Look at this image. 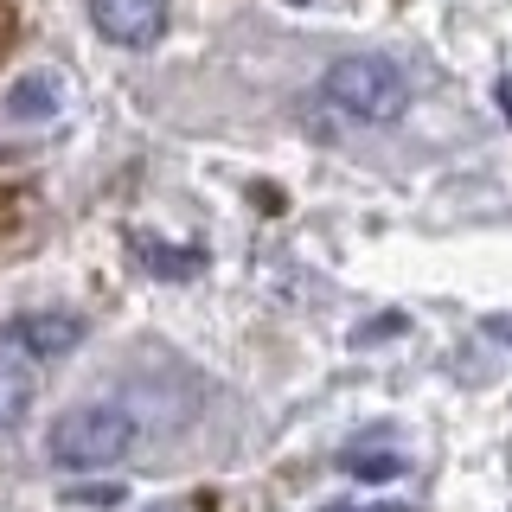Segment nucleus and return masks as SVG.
<instances>
[{
	"label": "nucleus",
	"instance_id": "f8f14e48",
	"mask_svg": "<svg viewBox=\"0 0 512 512\" xmlns=\"http://www.w3.org/2000/svg\"><path fill=\"white\" fill-rule=\"evenodd\" d=\"M327 512H352V506H327ZM359 512H410V506H359Z\"/></svg>",
	"mask_w": 512,
	"mask_h": 512
},
{
	"label": "nucleus",
	"instance_id": "f257e3e1",
	"mask_svg": "<svg viewBox=\"0 0 512 512\" xmlns=\"http://www.w3.org/2000/svg\"><path fill=\"white\" fill-rule=\"evenodd\" d=\"M141 442V410L128 397H84V404L58 410L45 429V455L64 474H96L109 461H122Z\"/></svg>",
	"mask_w": 512,
	"mask_h": 512
},
{
	"label": "nucleus",
	"instance_id": "0eeeda50",
	"mask_svg": "<svg viewBox=\"0 0 512 512\" xmlns=\"http://www.w3.org/2000/svg\"><path fill=\"white\" fill-rule=\"evenodd\" d=\"M135 250H141V263H148L154 276H173V282H186V276H199V269H205V250H199V244L167 250V244H148V237H135Z\"/></svg>",
	"mask_w": 512,
	"mask_h": 512
},
{
	"label": "nucleus",
	"instance_id": "7ed1b4c3",
	"mask_svg": "<svg viewBox=\"0 0 512 512\" xmlns=\"http://www.w3.org/2000/svg\"><path fill=\"white\" fill-rule=\"evenodd\" d=\"M84 333H90V320H84V314H64V308H26V314H13L7 327H0V340L20 346L26 359H64V352L84 346Z\"/></svg>",
	"mask_w": 512,
	"mask_h": 512
},
{
	"label": "nucleus",
	"instance_id": "423d86ee",
	"mask_svg": "<svg viewBox=\"0 0 512 512\" xmlns=\"http://www.w3.org/2000/svg\"><path fill=\"white\" fill-rule=\"evenodd\" d=\"M64 109V77L58 71H26V77H13V90H7V122H52Z\"/></svg>",
	"mask_w": 512,
	"mask_h": 512
},
{
	"label": "nucleus",
	"instance_id": "9d476101",
	"mask_svg": "<svg viewBox=\"0 0 512 512\" xmlns=\"http://www.w3.org/2000/svg\"><path fill=\"white\" fill-rule=\"evenodd\" d=\"M480 327H487V340L512 346V314H487V320H480Z\"/></svg>",
	"mask_w": 512,
	"mask_h": 512
},
{
	"label": "nucleus",
	"instance_id": "f03ea898",
	"mask_svg": "<svg viewBox=\"0 0 512 512\" xmlns=\"http://www.w3.org/2000/svg\"><path fill=\"white\" fill-rule=\"evenodd\" d=\"M320 103L340 109V116L359 122V128H384L410 109V77H404V64L384 58V52H352L340 64H327Z\"/></svg>",
	"mask_w": 512,
	"mask_h": 512
},
{
	"label": "nucleus",
	"instance_id": "9b49d317",
	"mask_svg": "<svg viewBox=\"0 0 512 512\" xmlns=\"http://www.w3.org/2000/svg\"><path fill=\"white\" fill-rule=\"evenodd\" d=\"M500 116L512 122V77H500Z\"/></svg>",
	"mask_w": 512,
	"mask_h": 512
},
{
	"label": "nucleus",
	"instance_id": "20e7f679",
	"mask_svg": "<svg viewBox=\"0 0 512 512\" xmlns=\"http://www.w3.org/2000/svg\"><path fill=\"white\" fill-rule=\"evenodd\" d=\"M90 26L122 52H141L167 32V0H90Z\"/></svg>",
	"mask_w": 512,
	"mask_h": 512
},
{
	"label": "nucleus",
	"instance_id": "39448f33",
	"mask_svg": "<svg viewBox=\"0 0 512 512\" xmlns=\"http://www.w3.org/2000/svg\"><path fill=\"white\" fill-rule=\"evenodd\" d=\"M26 410H39V359L0 340V429H20Z\"/></svg>",
	"mask_w": 512,
	"mask_h": 512
},
{
	"label": "nucleus",
	"instance_id": "6e6552de",
	"mask_svg": "<svg viewBox=\"0 0 512 512\" xmlns=\"http://www.w3.org/2000/svg\"><path fill=\"white\" fill-rule=\"evenodd\" d=\"M340 468H346L352 480H365V487H384V480H397V474L410 468V461H404V455H391V448H372V455H346Z\"/></svg>",
	"mask_w": 512,
	"mask_h": 512
},
{
	"label": "nucleus",
	"instance_id": "1a4fd4ad",
	"mask_svg": "<svg viewBox=\"0 0 512 512\" xmlns=\"http://www.w3.org/2000/svg\"><path fill=\"white\" fill-rule=\"evenodd\" d=\"M128 500V487H116V480H109V487H71L64 493V506H122Z\"/></svg>",
	"mask_w": 512,
	"mask_h": 512
}]
</instances>
